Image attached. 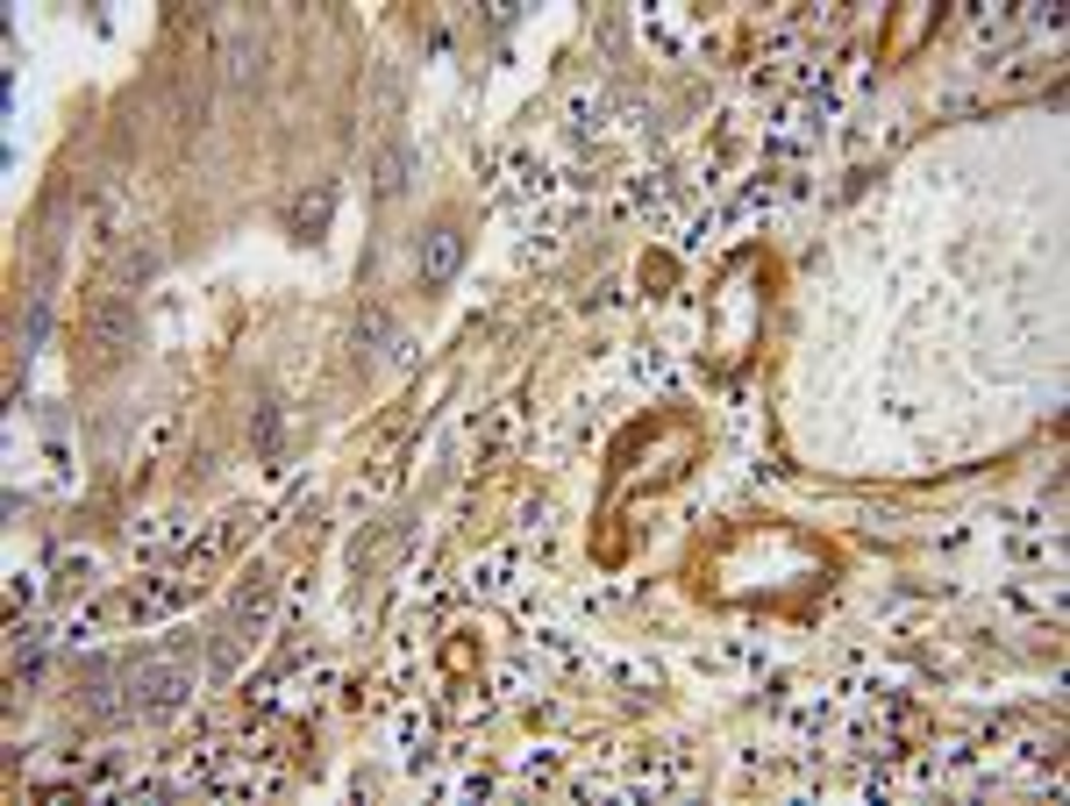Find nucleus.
I'll return each mask as SVG.
<instances>
[{
  "label": "nucleus",
  "instance_id": "20e7f679",
  "mask_svg": "<svg viewBox=\"0 0 1070 806\" xmlns=\"http://www.w3.org/2000/svg\"><path fill=\"white\" fill-rule=\"evenodd\" d=\"M379 186H386V193H400V186H407V150H386V165H379Z\"/></svg>",
  "mask_w": 1070,
  "mask_h": 806
},
{
  "label": "nucleus",
  "instance_id": "f257e3e1",
  "mask_svg": "<svg viewBox=\"0 0 1070 806\" xmlns=\"http://www.w3.org/2000/svg\"><path fill=\"white\" fill-rule=\"evenodd\" d=\"M457 264H464V236L450 229V222H436V229L421 236V279H428V286H443Z\"/></svg>",
  "mask_w": 1070,
  "mask_h": 806
},
{
  "label": "nucleus",
  "instance_id": "f03ea898",
  "mask_svg": "<svg viewBox=\"0 0 1070 806\" xmlns=\"http://www.w3.org/2000/svg\"><path fill=\"white\" fill-rule=\"evenodd\" d=\"M136 692H143V707H172L186 692V664H143V671H136Z\"/></svg>",
  "mask_w": 1070,
  "mask_h": 806
},
{
  "label": "nucleus",
  "instance_id": "7ed1b4c3",
  "mask_svg": "<svg viewBox=\"0 0 1070 806\" xmlns=\"http://www.w3.org/2000/svg\"><path fill=\"white\" fill-rule=\"evenodd\" d=\"M329 200H336L329 186H322V193H314V207H307V200H300V207H293V229H300V236H314V229H322V222H329Z\"/></svg>",
  "mask_w": 1070,
  "mask_h": 806
}]
</instances>
